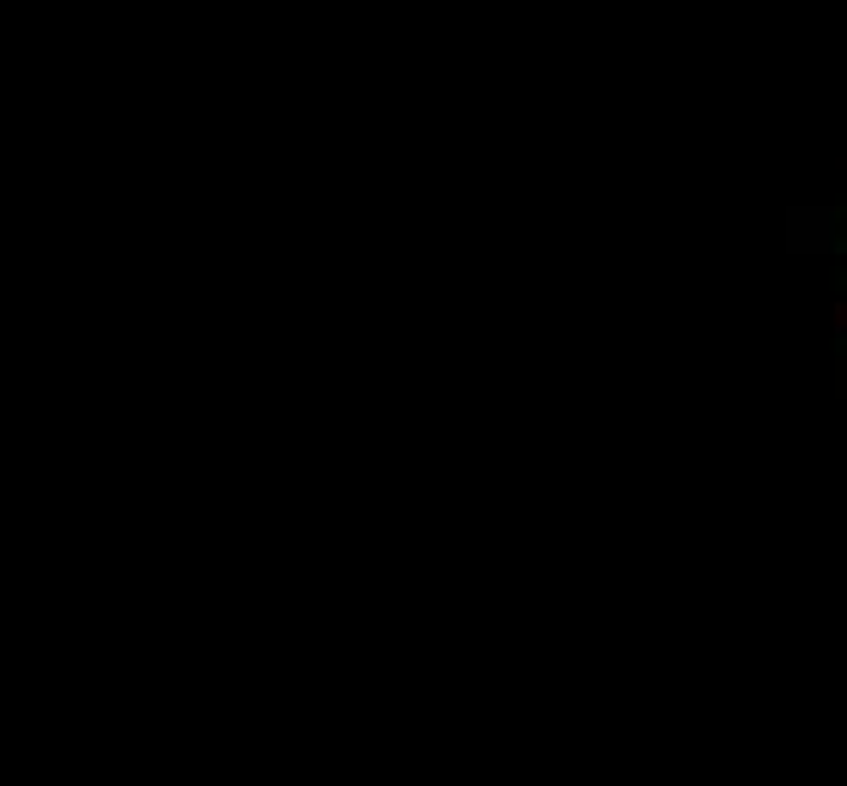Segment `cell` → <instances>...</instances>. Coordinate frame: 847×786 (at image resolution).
<instances>
[{"instance_id": "6da1fadb", "label": "cell", "mask_w": 847, "mask_h": 786, "mask_svg": "<svg viewBox=\"0 0 847 786\" xmlns=\"http://www.w3.org/2000/svg\"><path fill=\"white\" fill-rule=\"evenodd\" d=\"M836 327L847 333V303H836Z\"/></svg>"}]
</instances>
